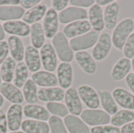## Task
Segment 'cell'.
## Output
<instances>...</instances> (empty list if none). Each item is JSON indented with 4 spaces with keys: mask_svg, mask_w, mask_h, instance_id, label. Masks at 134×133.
Wrapping results in <instances>:
<instances>
[{
    "mask_svg": "<svg viewBox=\"0 0 134 133\" xmlns=\"http://www.w3.org/2000/svg\"><path fill=\"white\" fill-rule=\"evenodd\" d=\"M46 108L49 113L57 117H66L68 115V110L64 104L58 102H50L47 103Z\"/></svg>",
    "mask_w": 134,
    "mask_h": 133,
    "instance_id": "d590c367",
    "label": "cell"
},
{
    "mask_svg": "<svg viewBox=\"0 0 134 133\" xmlns=\"http://www.w3.org/2000/svg\"><path fill=\"white\" fill-rule=\"evenodd\" d=\"M134 29V20L132 18H125L120 21L113 31L111 41L114 46L119 49L122 50L123 46L133 33Z\"/></svg>",
    "mask_w": 134,
    "mask_h": 133,
    "instance_id": "6da1fadb",
    "label": "cell"
},
{
    "mask_svg": "<svg viewBox=\"0 0 134 133\" xmlns=\"http://www.w3.org/2000/svg\"><path fill=\"white\" fill-rule=\"evenodd\" d=\"M52 43L57 56L62 62L70 63L72 61L74 58L73 50L70 46V43L68 41L67 37L63 32H57L53 38Z\"/></svg>",
    "mask_w": 134,
    "mask_h": 133,
    "instance_id": "7a4b0ae2",
    "label": "cell"
},
{
    "mask_svg": "<svg viewBox=\"0 0 134 133\" xmlns=\"http://www.w3.org/2000/svg\"><path fill=\"white\" fill-rule=\"evenodd\" d=\"M21 129L25 133H49V126L46 122L27 119L22 122Z\"/></svg>",
    "mask_w": 134,
    "mask_h": 133,
    "instance_id": "83f0119b",
    "label": "cell"
},
{
    "mask_svg": "<svg viewBox=\"0 0 134 133\" xmlns=\"http://www.w3.org/2000/svg\"><path fill=\"white\" fill-rule=\"evenodd\" d=\"M126 83L134 95V73H130L126 78Z\"/></svg>",
    "mask_w": 134,
    "mask_h": 133,
    "instance_id": "f6af8a7d",
    "label": "cell"
},
{
    "mask_svg": "<svg viewBox=\"0 0 134 133\" xmlns=\"http://www.w3.org/2000/svg\"><path fill=\"white\" fill-rule=\"evenodd\" d=\"M134 120V112L130 110H121L115 114L111 118V123L113 126H123Z\"/></svg>",
    "mask_w": 134,
    "mask_h": 133,
    "instance_id": "d6a6232c",
    "label": "cell"
},
{
    "mask_svg": "<svg viewBox=\"0 0 134 133\" xmlns=\"http://www.w3.org/2000/svg\"><path fill=\"white\" fill-rule=\"evenodd\" d=\"M123 54L127 59H133L134 57V32H133L126 40L123 46Z\"/></svg>",
    "mask_w": 134,
    "mask_h": 133,
    "instance_id": "74e56055",
    "label": "cell"
},
{
    "mask_svg": "<svg viewBox=\"0 0 134 133\" xmlns=\"http://www.w3.org/2000/svg\"><path fill=\"white\" fill-rule=\"evenodd\" d=\"M31 42L35 49L42 48L45 42V33L40 23H35L31 26Z\"/></svg>",
    "mask_w": 134,
    "mask_h": 133,
    "instance_id": "4dcf8cb0",
    "label": "cell"
},
{
    "mask_svg": "<svg viewBox=\"0 0 134 133\" xmlns=\"http://www.w3.org/2000/svg\"><path fill=\"white\" fill-rule=\"evenodd\" d=\"M58 14L53 8L47 9L43 19V31L47 38H53L58 31Z\"/></svg>",
    "mask_w": 134,
    "mask_h": 133,
    "instance_id": "30bf717a",
    "label": "cell"
},
{
    "mask_svg": "<svg viewBox=\"0 0 134 133\" xmlns=\"http://www.w3.org/2000/svg\"><path fill=\"white\" fill-rule=\"evenodd\" d=\"M88 18V12L82 8L70 6L66 8L58 14L60 23L68 24L79 20H85Z\"/></svg>",
    "mask_w": 134,
    "mask_h": 133,
    "instance_id": "8992f818",
    "label": "cell"
},
{
    "mask_svg": "<svg viewBox=\"0 0 134 133\" xmlns=\"http://www.w3.org/2000/svg\"><path fill=\"white\" fill-rule=\"evenodd\" d=\"M78 92L84 104L90 109H97L100 107V101L96 90L88 85H82L79 87Z\"/></svg>",
    "mask_w": 134,
    "mask_h": 133,
    "instance_id": "ba28073f",
    "label": "cell"
},
{
    "mask_svg": "<svg viewBox=\"0 0 134 133\" xmlns=\"http://www.w3.org/2000/svg\"><path fill=\"white\" fill-rule=\"evenodd\" d=\"M24 114L27 118L32 120L46 122L49 120V112L46 108L37 104H27L24 108Z\"/></svg>",
    "mask_w": 134,
    "mask_h": 133,
    "instance_id": "603a6c76",
    "label": "cell"
},
{
    "mask_svg": "<svg viewBox=\"0 0 134 133\" xmlns=\"http://www.w3.org/2000/svg\"><path fill=\"white\" fill-rule=\"evenodd\" d=\"M100 101L101 106L105 112L110 115H114L116 114L118 110V106L114 100L112 94L108 90H103L100 93Z\"/></svg>",
    "mask_w": 134,
    "mask_h": 133,
    "instance_id": "f546056e",
    "label": "cell"
},
{
    "mask_svg": "<svg viewBox=\"0 0 134 133\" xmlns=\"http://www.w3.org/2000/svg\"><path fill=\"white\" fill-rule=\"evenodd\" d=\"M58 83L63 89H68L73 82V68L69 63L62 62L57 70Z\"/></svg>",
    "mask_w": 134,
    "mask_h": 133,
    "instance_id": "4fadbf2b",
    "label": "cell"
},
{
    "mask_svg": "<svg viewBox=\"0 0 134 133\" xmlns=\"http://www.w3.org/2000/svg\"><path fill=\"white\" fill-rule=\"evenodd\" d=\"M64 100L66 107L68 111L74 116L81 115L82 113V104L81 99L79 97L78 90L74 88L71 87L65 92Z\"/></svg>",
    "mask_w": 134,
    "mask_h": 133,
    "instance_id": "9c48e42d",
    "label": "cell"
},
{
    "mask_svg": "<svg viewBox=\"0 0 134 133\" xmlns=\"http://www.w3.org/2000/svg\"><path fill=\"white\" fill-rule=\"evenodd\" d=\"M31 79L35 85L42 88L57 87L58 85V79L56 74L46 71H39L34 73Z\"/></svg>",
    "mask_w": 134,
    "mask_h": 133,
    "instance_id": "ac0fdd59",
    "label": "cell"
},
{
    "mask_svg": "<svg viewBox=\"0 0 134 133\" xmlns=\"http://www.w3.org/2000/svg\"><path fill=\"white\" fill-rule=\"evenodd\" d=\"M7 43L9 45L10 53L12 55V58L14 60L18 61L19 63L21 62L24 57L25 53L22 40L17 36L11 35L8 38Z\"/></svg>",
    "mask_w": 134,
    "mask_h": 133,
    "instance_id": "484cf974",
    "label": "cell"
},
{
    "mask_svg": "<svg viewBox=\"0 0 134 133\" xmlns=\"http://www.w3.org/2000/svg\"><path fill=\"white\" fill-rule=\"evenodd\" d=\"M111 116L102 110L86 109L81 114V119L90 126L107 125L111 122Z\"/></svg>",
    "mask_w": 134,
    "mask_h": 133,
    "instance_id": "3957f363",
    "label": "cell"
},
{
    "mask_svg": "<svg viewBox=\"0 0 134 133\" xmlns=\"http://www.w3.org/2000/svg\"><path fill=\"white\" fill-rule=\"evenodd\" d=\"M112 96L116 103L125 110H134V95L123 88H116L112 91Z\"/></svg>",
    "mask_w": 134,
    "mask_h": 133,
    "instance_id": "9a60e30c",
    "label": "cell"
},
{
    "mask_svg": "<svg viewBox=\"0 0 134 133\" xmlns=\"http://www.w3.org/2000/svg\"><path fill=\"white\" fill-rule=\"evenodd\" d=\"M24 60L25 64L29 71L31 72L39 71L41 68V57L40 53L37 49L32 45H28L25 48L24 53Z\"/></svg>",
    "mask_w": 134,
    "mask_h": 133,
    "instance_id": "44dd1931",
    "label": "cell"
},
{
    "mask_svg": "<svg viewBox=\"0 0 134 133\" xmlns=\"http://www.w3.org/2000/svg\"><path fill=\"white\" fill-rule=\"evenodd\" d=\"M40 2H41L40 0H21L20 4L24 9H31L33 7L38 5V3H40Z\"/></svg>",
    "mask_w": 134,
    "mask_h": 133,
    "instance_id": "7bdbcfd3",
    "label": "cell"
},
{
    "mask_svg": "<svg viewBox=\"0 0 134 133\" xmlns=\"http://www.w3.org/2000/svg\"><path fill=\"white\" fill-rule=\"evenodd\" d=\"M112 45L111 38L109 34L104 32L99 35L97 44L92 50V56L95 60L102 61L109 54Z\"/></svg>",
    "mask_w": 134,
    "mask_h": 133,
    "instance_id": "5b68a950",
    "label": "cell"
},
{
    "mask_svg": "<svg viewBox=\"0 0 134 133\" xmlns=\"http://www.w3.org/2000/svg\"><path fill=\"white\" fill-rule=\"evenodd\" d=\"M99 35L100 34L98 32L95 31H90L85 34L71 38L69 42L70 46L71 49L75 52L85 51L86 49L93 47L97 44Z\"/></svg>",
    "mask_w": 134,
    "mask_h": 133,
    "instance_id": "277c9868",
    "label": "cell"
},
{
    "mask_svg": "<svg viewBox=\"0 0 134 133\" xmlns=\"http://www.w3.org/2000/svg\"><path fill=\"white\" fill-rule=\"evenodd\" d=\"M2 85V76H1V72H0V86Z\"/></svg>",
    "mask_w": 134,
    "mask_h": 133,
    "instance_id": "db71d44e",
    "label": "cell"
},
{
    "mask_svg": "<svg viewBox=\"0 0 134 133\" xmlns=\"http://www.w3.org/2000/svg\"><path fill=\"white\" fill-rule=\"evenodd\" d=\"M112 2L113 1H111V0H97L96 2V3L97 5H99L100 6H102V5H108L111 4Z\"/></svg>",
    "mask_w": 134,
    "mask_h": 133,
    "instance_id": "c3c4849f",
    "label": "cell"
},
{
    "mask_svg": "<svg viewBox=\"0 0 134 133\" xmlns=\"http://www.w3.org/2000/svg\"><path fill=\"white\" fill-rule=\"evenodd\" d=\"M5 38V31L2 25L0 24V42H2Z\"/></svg>",
    "mask_w": 134,
    "mask_h": 133,
    "instance_id": "681fc988",
    "label": "cell"
},
{
    "mask_svg": "<svg viewBox=\"0 0 134 133\" xmlns=\"http://www.w3.org/2000/svg\"><path fill=\"white\" fill-rule=\"evenodd\" d=\"M24 9L19 5L0 6V20L13 21L23 17Z\"/></svg>",
    "mask_w": 134,
    "mask_h": 133,
    "instance_id": "4316f807",
    "label": "cell"
},
{
    "mask_svg": "<svg viewBox=\"0 0 134 133\" xmlns=\"http://www.w3.org/2000/svg\"><path fill=\"white\" fill-rule=\"evenodd\" d=\"M47 11L45 4H38L32 9L27 10L23 16V20L26 24H35L45 16Z\"/></svg>",
    "mask_w": 134,
    "mask_h": 133,
    "instance_id": "f1b7e54d",
    "label": "cell"
},
{
    "mask_svg": "<svg viewBox=\"0 0 134 133\" xmlns=\"http://www.w3.org/2000/svg\"><path fill=\"white\" fill-rule=\"evenodd\" d=\"M15 77L13 78V85L18 89L23 88L28 77V69L24 62L17 63L15 69Z\"/></svg>",
    "mask_w": 134,
    "mask_h": 133,
    "instance_id": "e575fe53",
    "label": "cell"
},
{
    "mask_svg": "<svg viewBox=\"0 0 134 133\" xmlns=\"http://www.w3.org/2000/svg\"><path fill=\"white\" fill-rule=\"evenodd\" d=\"M9 51V49L8 43L5 41L0 42V65L2 64L5 60L7 58Z\"/></svg>",
    "mask_w": 134,
    "mask_h": 133,
    "instance_id": "60d3db41",
    "label": "cell"
},
{
    "mask_svg": "<svg viewBox=\"0 0 134 133\" xmlns=\"http://www.w3.org/2000/svg\"><path fill=\"white\" fill-rule=\"evenodd\" d=\"M64 123L70 133H90L86 124L79 118L74 115H68L64 118Z\"/></svg>",
    "mask_w": 134,
    "mask_h": 133,
    "instance_id": "d4e9b609",
    "label": "cell"
},
{
    "mask_svg": "<svg viewBox=\"0 0 134 133\" xmlns=\"http://www.w3.org/2000/svg\"><path fill=\"white\" fill-rule=\"evenodd\" d=\"M90 133H121V129L113 125H102L93 127Z\"/></svg>",
    "mask_w": 134,
    "mask_h": 133,
    "instance_id": "f35d334b",
    "label": "cell"
},
{
    "mask_svg": "<svg viewBox=\"0 0 134 133\" xmlns=\"http://www.w3.org/2000/svg\"><path fill=\"white\" fill-rule=\"evenodd\" d=\"M49 126L52 133H68L64 122L59 117H50L49 120Z\"/></svg>",
    "mask_w": 134,
    "mask_h": 133,
    "instance_id": "8d00e7d4",
    "label": "cell"
},
{
    "mask_svg": "<svg viewBox=\"0 0 134 133\" xmlns=\"http://www.w3.org/2000/svg\"><path fill=\"white\" fill-rule=\"evenodd\" d=\"M3 103H4V98H3V96L0 94V107L2 106Z\"/></svg>",
    "mask_w": 134,
    "mask_h": 133,
    "instance_id": "f907efd6",
    "label": "cell"
},
{
    "mask_svg": "<svg viewBox=\"0 0 134 133\" xmlns=\"http://www.w3.org/2000/svg\"><path fill=\"white\" fill-rule=\"evenodd\" d=\"M88 18L93 29L97 31H101L104 28V12L101 6L97 4L93 5L88 12Z\"/></svg>",
    "mask_w": 134,
    "mask_h": 133,
    "instance_id": "ffe728a7",
    "label": "cell"
},
{
    "mask_svg": "<svg viewBox=\"0 0 134 133\" xmlns=\"http://www.w3.org/2000/svg\"><path fill=\"white\" fill-rule=\"evenodd\" d=\"M68 2L69 1L68 0H53L52 1V6L54 10L61 12L65 9V8L68 5Z\"/></svg>",
    "mask_w": 134,
    "mask_h": 133,
    "instance_id": "b9f144b4",
    "label": "cell"
},
{
    "mask_svg": "<svg viewBox=\"0 0 134 133\" xmlns=\"http://www.w3.org/2000/svg\"><path fill=\"white\" fill-rule=\"evenodd\" d=\"M131 65H132V68H133V72H134V57L132 59V61H131Z\"/></svg>",
    "mask_w": 134,
    "mask_h": 133,
    "instance_id": "816d5d0a",
    "label": "cell"
},
{
    "mask_svg": "<svg viewBox=\"0 0 134 133\" xmlns=\"http://www.w3.org/2000/svg\"><path fill=\"white\" fill-rule=\"evenodd\" d=\"M23 108L20 104H13L8 109L6 120L8 129L11 132H16L20 129L22 125Z\"/></svg>",
    "mask_w": 134,
    "mask_h": 133,
    "instance_id": "8fae6325",
    "label": "cell"
},
{
    "mask_svg": "<svg viewBox=\"0 0 134 133\" xmlns=\"http://www.w3.org/2000/svg\"><path fill=\"white\" fill-rule=\"evenodd\" d=\"M91 28L90 23L87 20H79L67 24L63 30V33L67 38L71 39L90 32Z\"/></svg>",
    "mask_w": 134,
    "mask_h": 133,
    "instance_id": "7c38bea8",
    "label": "cell"
},
{
    "mask_svg": "<svg viewBox=\"0 0 134 133\" xmlns=\"http://www.w3.org/2000/svg\"><path fill=\"white\" fill-rule=\"evenodd\" d=\"M119 13V5L117 2L113 1L108 5L104 10V26L108 30H114L117 26V20Z\"/></svg>",
    "mask_w": 134,
    "mask_h": 133,
    "instance_id": "7402d4cb",
    "label": "cell"
},
{
    "mask_svg": "<svg viewBox=\"0 0 134 133\" xmlns=\"http://www.w3.org/2000/svg\"><path fill=\"white\" fill-rule=\"evenodd\" d=\"M2 27L4 29V31H5L6 33L17 37H26L31 32V27H29V25L20 20L5 22Z\"/></svg>",
    "mask_w": 134,
    "mask_h": 133,
    "instance_id": "e0dca14e",
    "label": "cell"
},
{
    "mask_svg": "<svg viewBox=\"0 0 134 133\" xmlns=\"http://www.w3.org/2000/svg\"><path fill=\"white\" fill-rule=\"evenodd\" d=\"M40 57L42 66L46 71L53 72L57 67V55L50 43H46L40 49Z\"/></svg>",
    "mask_w": 134,
    "mask_h": 133,
    "instance_id": "52a82bcc",
    "label": "cell"
},
{
    "mask_svg": "<svg viewBox=\"0 0 134 133\" xmlns=\"http://www.w3.org/2000/svg\"><path fill=\"white\" fill-rule=\"evenodd\" d=\"M23 95L25 101L29 104H35L38 102L37 86L32 79H27L23 87Z\"/></svg>",
    "mask_w": 134,
    "mask_h": 133,
    "instance_id": "836d02e7",
    "label": "cell"
},
{
    "mask_svg": "<svg viewBox=\"0 0 134 133\" xmlns=\"http://www.w3.org/2000/svg\"><path fill=\"white\" fill-rule=\"evenodd\" d=\"M65 92L59 87L41 88L38 91V98L42 102H59L64 99Z\"/></svg>",
    "mask_w": 134,
    "mask_h": 133,
    "instance_id": "5bb4252c",
    "label": "cell"
},
{
    "mask_svg": "<svg viewBox=\"0 0 134 133\" xmlns=\"http://www.w3.org/2000/svg\"><path fill=\"white\" fill-rule=\"evenodd\" d=\"M121 133H134V122H130L122 127Z\"/></svg>",
    "mask_w": 134,
    "mask_h": 133,
    "instance_id": "bcb514c9",
    "label": "cell"
},
{
    "mask_svg": "<svg viewBox=\"0 0 134 133\" xmlns=\"http://www.w3.org/2000/svg\"><path fill=\"white\" fill-rule=\"evenodd\" d=\"M20 0H0V6L4 5H17L20 4Z\"/></svg>",
    "mask_w": 134,
    "mask_h": 133,
    "instance_id": "7dc6e473",
    "label": "cell"
},
{
    "mask_svg": "<svg viewBox=\"0 0 134 133\" xmlns=\"http://www.w3.org/2000/svg\"><path fill=\"white\" fill-rule=\"evenodd\" d=\"M16 67V62L12 58V56L7 57L5 60L0 68L2 80H3L4 82L10 83L12 80H13V74L15 73Z\"/></svg>",
    "mask_w": 134,
    "mask_h": 133,
    "instance_id": "1f68e13d",
    "label": "cell"
},
{
    "mask_svg": "<svg viewBox=\"0 0 134 133\" xmlns=\"http://www.w3.org/2000/svg\"><path fill=\"white\" fill-rule=\"evenodd\" d=\"M71 5L75 7L79 8H86V7H91L93 5H94L95 1L93 0H71L69 2Z\"/></svg>",
    "mask_w": 134,
    "mask_h": 133,
    "instance_id": "ab89813d",
    "label": "cell"
},
{
    "mask_svg": "<svg viewBox=\"0 0 134 133\" xmlns=\"http://www.w3.org/2000/svg\"><path fill=\"white\" fill-rule=\"evenodd\" d=\"M7 120L3 111L0 110V133H6L7 131Z\"/></svg>",
    "mask_w": 134,
    "mask_h": 133,
    "instance_id": "ee69618b",
    "label": "cell"
},
{
    "mask_svg": "<svg viewBox=\"0 0 134 133\" xmlns=\"http://www.w3.org/2000/svg\"><path fill=\"white\" fill-rule=\"evenodd\" d=\"M9 133H25L24 132H22V131H16V132H11Z\"/></svg>",
    "mask_w": 134,
    "mask_h": 133,
    "instance_id": "f5cc1de1",
    "label": "cell"
},
{
    "mask_svg": "<svg viewBox=\"0 0 134 133\" xmlns=\"http://www.w3.org/2000/svg\"><path fill=\"white\" fill-rule=\"evenodd\" d=\"M75 60L83 71L88 74H93L97 71V63L93 56L86 51L77 52L75 55Z\"/></svg>",
    "mask_w": 134,
    "mask_h": 133,
    "instance_id": "d6986e66",
    "label": "cell"
},
{
    "mask_svg": "<svg viewBox=\"0 0 134 133\" xmlns=\"http://www.w3.org/2000/svg\"><path fill=\"white\" fill-rule=\"evenodd\" d=\"M0 92L3 97L12 103L20 104L24 101V95L22 92L11 83H2L0 86Z\"/></svg>",
    "mask_w": 134,
    "mask_h": 133,
    "instance_id": "2e32d148",
    "label": "cell"
},
{
    "mask_svg": "<svg viewBox=\"0 0 134 133\" xmlns=\"http://www.w3.org/2000/svg\"><path fill=\"white\" fill-rule=\"evenodd\" d=\"M132 68L131 60L126 57L121 58L117 61L114 65L111 76L114 81H121L130 74V71Z\"/></svg>",
    "mask_w": 134,
    "mask_h": 133,
    "instance_id": "cb8c5ba5",
    "label": "cell"
}]
</instances>
